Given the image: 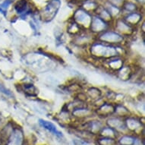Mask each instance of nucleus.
Returning <instances> with one entry per match:
<instances>
[{
    "instance_id": "1",
    "label": "nucleus",
    "mask_w": 145,
    "mask_h": 145,
    "mask_svg": "<svg viewBox=\"0 0 145 145\" xmlns=\"http://www.w3.org/2000/svg\"><path fill=\"white\" fill-rule=\"evenodd\" d=\"M90 53L94 57L105 59H110L111 58L117 57L120 56L119 50L116 46L102 43L100 41L92 43L90 46Z\"/></svg>"
},
{
    "instance_id": "2",
    "label": "nucleus",
    "mask_w": 145,
    "mask_h": 145,
    "mask_svg": "<svg viewBox=\"0 0 145 145\" xmlns=\"http://www.w3.org/2000/svg\"><path fill=\"white\" fill-rule=\"evenodd\" d=\"M61 2L60 0H51L40 12V18L44 22H51L57 14L59 9Z\"/></svg>"
},
{
    "instance_id": "3",
    "label": "nucleus",
    "mask_w": 145,
    "mask_h": 145,
    "mask_svg": "<svg viewBox=\"0 0 145 145\" xmlns=\"http://www.w3.org/2000/svg\"><path fill=\"white\" fill-rule=\"evenodd\" d=\"M97 40L111 45L119 44L123 42L124 37L116 31H105L98 34Z\"/></svg>"
},
{
    "instance_id": "4",
    "label": "nucleus",
    "mask_w": 145,
    "mask_h": 145,
    "mask_svg": "<svg viewBox=\"0 0 145 145\" xmlns=\"http://www.w3.org/2000/svg\"><path fill=\"white\" fill-rule=\"evenodd\" d=\"M91 19L92 17L83 9L77 10L74 14V22L80 27H90Z\"/></svg>"
},
{
    "instance_id": "5",
    "label": "nucleus",
    "mask_w": 145,
    "mask_h": 145,
    "mask_svg": "<svg viewBox=\"0 0 145 145\" xmlns=\"http://www.w3.org/2000/svg\"><path fill=\"white\" fill-rule=\"evenodd\" d=\"M106 22L101 19L99 16H94L92 18L90 24V28L91 32L94 33H101L103 31H106L107 29Z\"/></svg>"
},
{
    "instance_id": "6",
    "label": "nucleus",
    "mask_w": 145,
    "mask_h": 145,
    "mask_svg": "<svg viewBox=\"0 0 145 145\" xmlns=\"http://www.w3.org/2000/svg\"><path fill=\"white\" fill-rule=\"evenodd\" d=\"M24 140V135L23 132L21 129H15L11 134L7 145H22Z\"/></svg>"
},
{
    "instance_id": "7",
    "label": "nucleus",
    "mask_w": 145,
    "mask_h": 145,
    "mask_svg": "<svg viewBox=\"0 0 145 145\" xmlns=\"http://www.w3.org/2000/svg\"><path fill=\"white\" fill-rule=\"evenodd\" d=\"M116 32L120 33L121 35L124 36H129L133 33V28L132 27L128 24L125 21L119 20L116 23Z\"/></svg>"
},
{
    "instance_id": "8",
    "label": "nucleus",
    "mask_w": 145,
    "mask_h": 145,
    "mask_svg": "<svg viewBox=\"0 0 145 145\" xmlns=\"http://www.w3.org/2000/svg\"><path fill=\"white\" fill-rule=\"evenodd\" d=\"M39 123L42 127H43L44 129H46L47 131H50L51 133H52L53 135L58 136V137H62V133L61 131H59L56 128V126L54 125L52 122L50 121H48L46 120H44V119H39Z\"/></svg>"
},
{
    "instance_id": "9",
    "label": "nucleus",
    "mask_w": 145,
    "mask_h": 145,
    "mask_svg": "<svg viewBox=\"0 0 145 145\" xmlns=\"http://www.w3.org/2000/svg\"><path fill=\"white\" fill-rule=\"evenodd\" d=\"M107 65L110 69H112L113 71H118L121 67L123 66V60L119 56L111 58L109 60H107Z\"/></svg>"
},
{
    "instance_id": "10",
    "label": "nucleus",
    "mask_w": 145,
    "mask_h": 145,
    "mask_svg": "<svg viewBox=\"0 0 145 145\" xmlns=\"http://www.w3.org/2000/svg\"><path fill=\"white\" fill-rule=\"evenodd\" d=\"M140 20H141V15L140 14L137 12H132L125 17L124 21L130 26L133 27L134 25H137L140 22Z\"/></svg>"
},
{
    "instance_id": "11",
    "label": "nucleus",
    "mask_w": 145,
    "mask_h": 145,
    "mask_svg": "<svg viewBox=\"0 0 145 145\" xmlns=\"http://www.w3.org/2000/svg\"><path fill=\"white\" fill-rule=\"evenodd\" d=\"M22 90L27 96L36 97L38 94V89L32 84H26L22 86Z\"/></svg>"
},
{
    "instance_id": "12",
    "label": "nucleus",
    "mask_w": 145,
    "mask_h": 145,
    "mask_svg": "<svg viewBox=\"0 0 145 145\" xmlns=\"http://www.w3.org/2000/svg\"><path fill=\"white\" fill-rule=\"evenodd\" d=\"M102 93L100 90L97 89V88H89L87 91V93H86V97L88 98H90L91 100H97L98 98H100V97L101 96Z\"/></svg>"
},
{
    "instance_id": "13",
    "label": "nucleus",
    "mask_w": 145,
    "mask_h": 145,
    "mask_svg": "<svg viewBox=\"0 0 145 145\" xmlns=\"http://www.w3.org/2000/svg\"><path fill=\"white\" fill-rule=\"evenodd\" d=\"M98 110V112L102 114H111L112 112H115V107L110 103H106L101 105Z\"/></svg>"
},
{
    "instance_id": "14",
    "label": "nucleus",
    "mask_w": 145,
    "mask_h": 145,
    "mask_svg": "<svg viewBox=\"0 0 145 145\" xmlns=\"http://www.w3.org/2000/svg\"><path fill=\"white\" fill-rule=\"evenodd\" d=\"M108 124L110 125V128H115L119 130L125 129L123 122L118 118H111L108 120Z\"/></svg>"
},
{
    "instance_id": "15",
    "label": "nucleus",
    "mask_w": 145,
    "mask_h": 145,
    "mask_svg": "<svg viewBox=\"0 0 145 145\" xmlns=\"http://www.w3.org/2000/svg\"><path fill=\"white\" fill-rule=\"evenodd\" d=\"M126 125L128 127V129H131V130H137V129H140L141 124H140V121H138L136 119L129 118L126 120Z\"/></svg>"
},
{
    "instance_id": "16",
    "label": "nucleus",
    "mask_w": 145,
    "mask_h": 145,
    "mask_svg": "<svg viewBox=\"0 0 145 145\" xmlns=\"http://www.w3.org/2000/svg\"><path fill=\"white\" fill-rule=\"evenodd\" d=\"M27 9V3L25 0H22L18 3H17L15 5V10L17 11L18 13L19 14H22L24 13Z\"/></svg>"
},
{
    "instance_id": "17",
    "label": "nucleus",
    "mask_w": 145,
    "mask_h": 145,
    "mask_svg": "<svg viewBox=\"0 0 145 145\" xmlns=\"http://www.w3.org/2000/svg\"><path fill=\"white\" fill-rule=\"evenodd\" d=\"M135 139L131 136H123L119 140V143L121 145H133L135 144Z\"/></svg>"
},
{
    "instance_id": "18",
    "label": "nucleus",
    "mask_w": 145,
    "mask_h": 145,
    "mask_svg": "<svg viewBox=\"0 0 145 145\" xmlns=\"http://www.w3.org/2000/svg\"><path fill=\"white\" fill-rule=\"evenodd\" d=\"M108 12L110 13L111 16H115V15H117V14L119 13V8L115 5H110V7L108 8L107 9Z\"/></svg>"
},
{
    "instance_id": "19",
    "label": "nucleus",
    "mask_w": 145,
    "mask_h": 145,
    "mask_svg": "<svg viewBox=\"0 0 145 145\" xmlns=\"http://www.w3.org/2000/svg\"><path fill=\"white\" fill-rule=\"evenodd\" d=\"M114 140L112 138H103L100 140V144L101 145H112L113 144Z\"/></svg>"
},
{
    "instance_id": "20",
    "label": "nucleus",
    "mask_w": 145,
    "mask_h": 145,
    "mask_svg": "<svg viewBox=\"0 0 145 145\" xmlns=\"http://www.w3.org/2000/svg\"><path fill=\"white\" fill-rule=\"evenodd\" d=\"M125 10H127L128 12H133L136 9V5L134 4V3H129L125 5Z\"/></svg>"
},
{
    "instance_id": "21",
    "label": "nucleus",
    "mask_w": 145,
    "mask_h": 145,
    "mask_svg": "<svg viewBox=\"0 0 145 145\" xmlns=\"http://www.w3.org/2000/svg\"><path fill=\"white\" fill-rule=\"evenodd\" d=\"M0 93H4L5 95L9 96V97L12 96V93H11V91H9L7 88H5V87L3 85H2L1 84H0Z\"/></svg>"
},
{
    "instance_id": "22",
    "label": "nucleus",
    "mask_w": 145,
    "mask_h": 145,
    "mask_svg": "<svg viewBox=\"0 0 145 145\" xmlns=\"http://www.w3.org/2000/svg\"><path fill=\"white\" fill-rule=\"evenodd\" d=\"M10 4H11V1H9V0H7V1L4 2L2 5H0V11L5 12L7 10L8 8V5Z\"/></svg>"
},
{
    "instance_id": "23",
    "label": "nucleus",
    "mask_w": 145,
    "mask_h": 145,
    "mask_svg": "<svg viewBox=\"0 0 145 145\" xmlns=\"http://www.w3.org/2000/svg\"><path fill=\"white\" fill-rule=\"evenodd\" d=\"M114 131L112 129V128H106V129H103V135L105 136H112L113 135Z\"/></svg>"
},
{
    "instance_id": "24",
    "label": "nucleus",
    "mask_w": 145,
    "mask_h": 145,
    "mask_svg": "<svg viewBox=\"0 0 145 145\" xmlns=\"http://www.w3.org/2000/svg\"><path fill=\"white\" fill-rule=\"evenodd\" d=\"M137 1H138V2H141V3H144V0H137Z\"/></svg>"
}]
</instances>
